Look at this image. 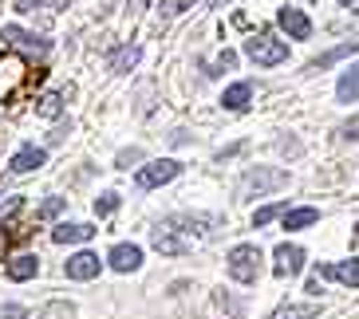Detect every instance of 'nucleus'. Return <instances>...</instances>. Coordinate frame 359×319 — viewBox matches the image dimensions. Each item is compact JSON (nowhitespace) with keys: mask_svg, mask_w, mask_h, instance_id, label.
Here are the masks:
<instances>
[{"mask_svg":"<svg viewBox=\"0 0 359 319\" xmlns=\"http://www.w3.org/2000/svg\"><path fill=\"white\" fill-rule=\"evenodd\" d=\"M213 217H170L154 229V248L166 256H182L190 253L194 245H201V236L205 233H194V229H210Z\"/></svg>","mask_w":359,"mask_h":319,"instance_id":"1","label":"nucleus"},{"mask_svg":"<svg viewBox=\"0 0 359 319\" xmlns=\"http://www.w3.org/2000/svg\"><path fill=\"white\" fill-rule=\"evenodd\" d=\"M285 185H288V170H280V166H257V170H249L241 178L237 197H264V193L285 190Z\"/></svg>","mask_w":359,"mask_h":319,"instance_id":"2","label":"nucleus"},{"mask_svg":"<svg viewBox=\"0 0 359 319\" xmlns=\"http://www.w3.org/2000/svg\"><path fill=\"white\" fill-rule=\"evenodd\" d=\"M229 276L237 284H257L261 276V248L257 245H237L229 253Z\"/></svg>","mask_w":359,"mask_h":319,"instance_id":"3","label":"nucleus"},{"mask_svg":"<svg viewBox=\"0 0 359 319\" xmlns=\"http://www.w3.org/2000/svg\"><path fill=\"white\" fill-rule=\"evenodd\" d=\"M245 55L257 67H276L288 59V43L273 40V36H253V40H245Z\"/></svg>","mask_w":359,"mask_h":319,"instance_id":"4","label":"nucleus"},{"mask_svg":"<svg viewBox=\"0 0 359 319\" xmlns=\"http://www.w3.org/2000/svg\"><path fill=\"white\" fill-rule=\"evenodd\" d=\"M0 40H4V48L24 52V55H48V48H52V40H43V36H36V32H24L16 24H4V28H0Z\"/></svg>","mask_w":359,"mask_h":319,"instance_id":"5","label":"nucleus"},{"mask_svg":"<svg viewBox=\"0 0 359 319\" xmlns=\"http://www.w3.org/2000/svg\"><path fill=\"white\" fill-rule=\"evenodd\" d=\"M178 173H182L178 162H174V158H162V162H150V166H142V170H138V178H135V185L147 193V190H158V185L174 181Z\"/></svg>","mask_w":359,"mask_h":319,"instance_id":"6","label":"nucleus"},{"mask_svg":"<svg viewBox=\"0 0 359 319\" xmlns=\"http://www.w3.org/2000/svg\"><path fill=\"white\" fill-rule=\"evenodd\" d=\"M304 268V248H296V245H280L276 248V264H273V272L280 280H288V276H296Z\"/></svg>","mask_w":359,"mask_h":319,"instance_id":"7","label":"nucleus"},{"mask_svg":"<svg viewBox=\"0 0 359 319\" xmlns=\"http://www.w3.org/2000/svg\"><path fill=\"white\" fill-rule=\"evenodd\" d=\"M276 20H280V28H285L292 40H308V36H312V20H308L300 8H280Z\"/></svg>","mask_w":359,"mask_h":319,"instance_id":"8","label":"nucleus"},{"mask_svg":"<svg viewBox=\"0 0 359 319\" xmlns=\"http://www.w3.org/2000/svg\"><path fill=\"white\" fill-rule=\"evenodd\" d=\"M107 260H111L115 272H135V268L142 264V248H138V245H115Z\"/></svg>","mask_w":359,"mask_h":319,"instance_id":"9","label":"nucleus"},{"mask_svg":"<svg viewBox=\"0 0 359 319\" xmlns=\"http://www.w3.org/2000/svg\"><path fill=\"white\" fill-rule=\"evenodd\" d=\"M95 233H99L95 225H60V229H52V241L55 245H83Z\"/></svg>","mask_w":359,"mask_h":319,"instance_id":"10","label":"nucleus"},{"mask_svg":"<svg viewBox=\"0 0 359 319\" xmlns=\"http://www.w3.org/2000/svg\"><path fill=\"white\" fill-rule=\"evenodd\" d=\"M43 162H48V150H40V146H24L16 158L8 162L12 166V173H32V170H40Z\"/></svg>","mask_w":359,"mask_h":319,"instance_id":"11","label":"nucleus"},{"mask_svg":"<svg viewBox=\"0 0 359 319\" xmlns=\"http://www.w3.org/2000/svg\"><path fill=\"white\" fill-rule=\"evenodd\" d=\"M67 276H72V280H91V276H99V256H95V253H75L72 260H67Z\"/></svg>","mask_w":359,"mask_h":319,"instance_id":"12","label":"nucleus"},{"mask_svg":"<svg viewBox=\"0 0 359 319\" xmlns=\"http://www.w3.org/2000/svg\"><path fill=\"white\" fill-rule=\"evenodd\" d=\"M316 276H320V280H324V276H336V280H344L348 288H359V260H344V264H320Z\"/></svg>","mask_w":359,"mask_h":319,"instance_id":"13","label":"nucleus"},{"mask_svg":"<svg viewBox=\"0 0 359 319\" xmlns=\"http://www.w3.org/2000/svg\"><path fill=\"white\" fill-rule=\"evenodd\" d=\"M36 272H40V260H36L32 253H24V256H16V260H8V280H16V284L32 280Z\"/></svg>","mask_w":359,"mask_h":319,"instance_id":"14","label":"nucleus"},{"mask_svg":"<svg viewBox=\"0 0 359 319\" xmlns=\"http://www.w3.org/2000/svg\"><path fill=\"white\" fill-rule=\"evenodd\" d=\"M336 95H339V103H355V99H359V64H351L348 71L339 75Z\"/></svg>","mask_w":359,"mask_h":319,"instance_id":"15","label":"nucleus"},{"mask_svg":"<svg viewBox=\"0 0 359 319\" xmlns=\"http://www.w3.org/2000/svg\"><path fill=\"white\" fill-rule=\"evenodd\" d=\"M249 99H253V87H249V83H233L229 91L222 95V106H225V111H245Z\"/></svg>","mask_w":359,"mask_h":319,"instance_id":"16","label":"nucleus"},{"mask_svg":"<svg viewBox=\"0 0 359 319\" xmlns=\"http://www.w3.org/2000/svg\"><path fill=\"white\" fill-rule=\"evenodd\" d=\"M233 67H237V52H229V48L217 52L213 59H201V71L205 75H225V71H233Z\"/></svg>","mask_w":359,"mask_h":319,"instance_id":"17","label":"nucleus"},{"mask_svg":"<svg viewBox=\"0 0 359 319\" xmlns=\"http://www.w3.org/2000/svg\"><path fill=\"white\" fill-rule=\"evenodd\" d=\"M138 55H142V48H138V43H127V48H118L115 55H111V71H130V67L138 64Z\"/></svg>","mask_w":359,"mask_h":319,"instance_id":"18","label":"nucleus"},{"mask_svg":"<svg viewBox=\"0 0 359 319\" xmlns=\"http://www.w3.org/2000/svg\"><path fill=\"white\" fill-rule=\"evenodd\" d=\"M351 52H359V40H348V43H339V48H332V52H324L312 64V71H324V67H332V64H339L344 55H351Z\"/></svg>","mask_w":359,"mask_h":319,"instance_id":"19","label":"nucleus"},{"mask_svg":"<svg viewBox=\"0 0 359 319\" xmlns=\"http://www.w3.org/2000/svg\"><path fill=\"white\" fill-rule=\"evenodd\" d=\"M320 213L316 209H288L285 213V229H308V225H316Z\"/></svg>","mask_w":359,"mask_h":319,"instance_id":"20","label":"nucleus"},{"mask_svg":"<svg viewBox=\"0 0 359 319\" xmlns=\"http://www.w3.org/2000/svg\"><path fill=\"white\" fill-rule=\"evenodd\" d=\"M36 115L40 118H60L64 115V95H43L40 106H36Z\"/></svg>","mask_w":359,"mask_h":319,"instance_id":"21","label":"nucleus"},{"mask_svg":"<svg viewBox=\"0 0 359 319\" xmlns=\"http://www.w3.org/2000/svg\"><path fill=\"white\" fill-rule=\"evenodd\" d=\"M72 316H75V308H72V304H64V299H55V304H48V308H43L36 319H72Z\"/></svg>","mask_w":359,"mask_h":319,"instance_id":"22","label":"nucleus"},{"mask_svg":"<svg viewBox=\"0 0 359 319\" xmlns=\"http://www.w3.org/2000/svg\"><path fill=\"white\" fill-rule=\"evenodd\" d=\"M64 197H48V201L40 205V209H36V221H52V217H60V213H64Z\"/></svg>","mask_w":359,"mask_h":319,"instance_id":"23","label":"nucleus"},{"mask_svg":"<svg viewBox=\"0 0 359 319\" xmlns=\"http://www.w3.org/2000/svg\"><path fill=\"white\" fill-rule=\"evenodd\" d=\"M320 308L316 304H308V308H285V311H276L273 319H316Z\"/></svg>","mask_w":359,"mask_h":319,"instance_id":"24","label":"nucleus"},{"mask_svg":"<svg viewBox=\"0 0 359 319\" xmlns=\"http://www.w3.org/2000/svg\"><path fill=\"white\" fill-rule=\"evenodd\" d=\"M280 213H288L285 205H264V209L253 213V225H257V229H264V225L273 221V217H280Z\"/></svg>","mask_w":359,"mask_h":319,"instance_id":"25","label":"nucleus"},{"mask_svg":"<svg viewBox=\"0 0 359 319\" xmlns=\"http://www.w3.org/2000/svg\"><path fill=\"white\" fill-rule=\"evenodd\" d=\"M118 209V193H103V197H95V213L99 217H107V213Z\"/></svg>","mask_w":359,"mask_h":319,"instance_id":"26","label":"nucleus"},{"mask_svg":"<svg viewBox=\"0 0 359 319\" xmlns=\"http://www.w3.org/2000/svg\"><path fill=\"white\" fill-rule=\"evenodd\" d=\"M194 4H201V0H166V16H178V12L194 8Z\"/></svg>","mask_w":359,"mask_h":319,"instance_id":"27","label":"nucleus"},{"mask_svg":"<svg viewBox=\"0 0 359 319\" xmlns=\"http://www.w3.org/2000/svg\"><path fill=\"white\" fill-rule=\"evenodd\" d=\"M130 162H142V150H123L118 154V170H130Z\"/></svg>","mask_w":359,"mask_h":319,"instance_id":"28","label":"nucleus"},{"mask_svg":"<svg viewBox=\"0 0 359 319\" xmlns=\"http://www.w3.org/2000/svg\"><path fill=\"white\" fill-rule=\"evenodd\" d=\"M12 236H16V233H12L8 225H0V260L8 256V248H12Z\"/></svg>","mask_w":359,"mask_h":319,"instance_id":"29","label":"nucleus"},{"mask_svg":"<svg viewBox=\"0 0 359 319\" xmlns=\"http://www.w3.org/2000/svg\"><path fill=\"white\" fill-rule=\"evenodd\" d=\"M0 319H28V311L20 304H8V308H0Z\"/></svg>","mask_w":359,"mask_h":319,"instance_id":"30","label":"nucleus"},{"mask_svg":"<svg viewBox=\"0 0 359 319\" xmlns=\"http://www.w3.org/2000/svg\"><path fill=\"white\" fill-rule=\"evenodd\" d=\"M344 134H348V139H359V118H351L348 127H344Z\"/></svg>","mask_w":359,"mask_h":319,"instance_id":"31","label":"nucleus"},{"mask_svg":"<svg viewBox=\"0 0 359 319\" xmlns=\"http://www.w3.org/2000/svg\"><path fill=\"white\" fill-rule=\"evenodd\" d=\"M339 4H344V8H355V4H359V0H339Z\"/></svg>","mask_w":359,"mask_h":319,"instance_id":"32","label":"nucleus"}]
</instances>
